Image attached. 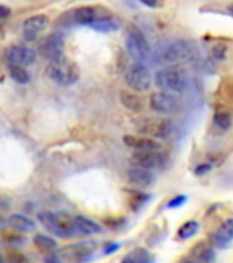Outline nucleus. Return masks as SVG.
Segmentation results:
<instances>
[{"label": "nucleus", "instance_id": "ddd939ff", "mask_svg": "<svg viewBox=\"0 0 233 263\" xmlns=\"http://www.w3.org/2000/svg\"><path fill=\"white\" fill-rule=\"evenodd\" d=\"M131 162L133 163L132 166L152 170L164 163V159L159 151H135L131 156Z\"/></svg>", "mask_w": 233, "mask_h": 263}, {"label": "nucleus", "instance_id": "423d86ee", "mask_svg": "<svg viewBox=\"0 0 233 263\" xmlns=\"http://www.w3.org/2000/svg\"><path fill=\"white\" fill-rule=\"evenodd\" d=\"M162 58L168 63H185L195 58V48L189 41H174L165 49Z\"/></svg>", "mask_w": 233, "mask_h": 263}, {"label": "nucleus", "instance_id": "9b49d317", "mask_svg": "<svg viewBox=\"0 0 233 263\" xmlns=\"http://www.w3.org/2000/svg\"><path fill=\"white\" fill-rule=\"evenodd\" d=\"M36 51L24 45H10L4 51V58L7 59L8 65L30 66L36 61Z\"/></svg>", "mask_w": 233, "mask_h": 263}, {"label": "nucleus", "instance_id": "bb28decb", "mask_svg": "<svg viewBox=\"0 0 233 263\" xmlns=\"http://www.w3.org/2000/svg\"><path fill=\"white\" fill-rule=\"evenodd\" d=\"M195 260L198 263H216V252L210 247H201L195 256Z\"/></svg>", "mask_w": 233, "mask_h": 263}, {"label": "nucleus", "instance_id": "393cba45", "mask_svg": "<svg viewBox=\"0 0 233 263\" xmlns=\"http://www.w3.org/2000/svg\"><path fill=\"white\" fill-rule=\"evenodd\" d=\"M33 242H34L36 248H39L40 251H44V252H49V251H52L57 247V241L52 237L41 233L36 234L33 237Z\"/></svg>", "mask_w": 233, "mask_h": 263}, {"label": "nucleus", "instance_id": "412c9836", "mask_svg": "<svg viewBox=\"0 0 233 263\" xmlns=\"http://www.w3.org/2000/svg\"><path fill=\"white\" fill-rule=\"evenodd\" d=\"M91 28L99 33H113L117 32L119 29L118 22L113 18H98L94 24L91 25Z\"/></svg>", "mask_w": 233, "mask_h": 263}, {"label": "nucleus", "instance_id": "c756f323", "mask_svg": "<svg viewBox=\"0 0 233 263\" xmlns=\"http://www.w3.org/2000/svg\"><path fill=\"white\" fill-rule=\"evenodd\" d=\"M211 53H213V57L216 58V59H218V61H220V59H224L226 53V47L224 44L214 45Z\"/></svg>", "mask_w": 233, "mask_h": 263}, {"label": "nucleus", "instance_id": "1a4fd4ad", "mask_svg": "<svg viewBox=\"0 0 233 263\" xmlns=\"http://www.w3.org/2000/svg\"><path fill=\"white\" fill-rule=\"evenodd\" d=\"M150 107H151L152 111H155L158 114L169 115L178 111L180 103H178V99L173 93L160 90V92H155V93L151 95Z\"/></svg>", "mask_w": 233, "mask_h": 263}, {"label": "nucleus", "instance_id": "473e14b6", "mask_svg": "<svg viewBox=\"0 0 233 263\" xmlns=\"http://www.w3.org/2000/svg\"><path fill=\"white\" fill-rule=\"evenodd\" d=\"M6 240H7L6 242H10V244H14V246L24 244V241H25V238L21 237V236H18V234H15V236H7V237H6Z\"/></svg>", "mask_w": 233, "mask_h": 263}, {"label": "nucleus", "instance_id": "aec40b11", "mask_svg": "<svg viewBox=\"0 0 233 263\" xmlns=\"http://www.w3.org/2000/svg\"><path fill=\"white\" fill-rule=\"evenodd\" d=\"M96 15H98L96 8L92 6H81L73 11L74 22L78 25H84V26H91L94 24L95 21L98 20Z\"/></svg>", "mask_w": 233, "mask_h": 263}, {"label": "nucleus", "instance_id": "9d476101", "mask_svg": "<svg viewBox=\"0 0 233 263\" xmlns=\"http://www.w3.org/2000/svg\"><path fill=\"white\" fill-rule=\"evenodd\" d=\"M94 250L95 246L92 242H78V244H70V246L63 247L58 255L67 262L84 263L91 259Z\"/></svg>", "mask_w": 233, "mask_h": 263}, {"label": "nucleus", "instance_id": "4be33fe9", "mask_svg": "<svg viewBox=\"0 0 233 263\" xmlns=\"http://www.w3.org/2000/svg\"><path fill=\"white\" fill-rule=\"evenodd\" d=\"M199 222L198 221H187L184 222L183 225L178 228L177 230V238L180 240V241H185V240H189L191 237H193L195 234L199 232Z\"/></svg>", "mask_w": 233, "mask_h": 263}, {"label": "nucleus", "instance_id": "f03ea898", "mask_svg": "<svg viewBox=\"0 0 233 263\" xmlns=\"http://www.w3.org/2000/svg\"><path fill=\"white\" fill-rule=\"evenodd\" d=\"M125 47L135 62L146 63L151 59V47L136 25H128L125 29Z\"/></svg>", "mask_w": 233, "mask_h": 263}, {"label": "nucleus", "instance_id": "6ab92c4d", "mask_svg": "<svg viewBox=\"0 0 233 263\" xmlns=\"http://www.w3.org/2000/svg\"><path fill=\"white\" fill-rule=\"evenodd\" d=\"M7 225L16 232H22V233L36 230V222L24 214H11L7 218Z\"/></svg>", "mask_w": 233, "mask_h": 263}, {"label": "nucleus", "instance_id": "dca6fc26", "mask_svg": "<svg viewBox=\"0 0 233 263\" xmlns=\"http://www.w3.org/2000/svg\"><path fill=\"white\" fill-rule=\"evenodd\" d=\"M128 180L132 185H136L140 188H148L154 182V174L148 168L131 166L128 168Z\"/></svg>", "mask_w": 233, "mask_h": 263}, {"label": "nucleus", "instance_id": "f8f14e48", "mask_svg": "<svg viewBox=\"0 0 233 263\" xmlns=\"http://www.w3.org/2000/svg\"><path fill=\"white\" fill-rule=\"evenodd\" d=\"M47 25H48V16L44 14L29 16L24 22V40L34 41L37 36L47 28Z\"/></svg>", "mask_w": 233, "mask_h": 263}, {"label": "nucleus", "instance_id": "72a5a7b5", "mask_svg": "<svg viewBox=\"0 0 233 263\" xmlns=\"http://www.w3.org/2000/svg\"><path fill=\"white\" fill-rule=\"evenodd\" d=\"M44 263H62V258L57 254H49L44 258Z\"/></svg>", "mask_w": 233, "mask_h": 263}, {"label": "nucleus", "instance_id": "e433bc0d", "mask_svg": "<svg viewBox=\"0 0 233 263\" xmlns=\"http://www.w3.org/2000/svg\"><path fill=\"white\" fill-rule=\"evenodd\" d=\"M10 14H11L10 7H6V6H2V4H0V21L6 20L7 16H10Z\"/></svg>", "mask_w": 233, "mask_h": 263}, {"label": "nucleus", "instance_id": "a19ab883", "mask_svg": "<svg viewBox=\"0 0 233 263\" xmlns=\"http://www.w3.org/2000/svg\"><path fill=\"white\" fill-rule=\"evenodd\" d=\"M0 263H7V262H6V259L3 258V255H2V254H0Z\"/></svg>", "mask_w": 233, "mask_h": 263}, {"label": "nucleus", "instance_id": "2eb2a0df", "mask_svg": "<svg viewBox=\"0 0 233 263\" xmlns=\"http://www.w3.org/2000/svg\"><path fill=\"white\" fill-rule=\"evenodd\" d=\"M214 246L218 248H228L233 242V218H226L221 225L218 226L213 236Z\"/></svg>", "mask_w": 233, "mask_h": 263}, {"label": "nucleus", "instance_id": "39448f33", "mask_svg": "<svg viewBox=\"0 0 233 263\" xmlns=\"http://www.w3.org/2000/svg\"><path fill=\"white\" fill-rule=\"evenodd\" d=\"M125 82L135 92H146L152 85V74L146 63L135 62L125 73Z\"/></svg>", "mask_w": 233, "mask_h": 263}, {"label": "nucleus", "instance_id": "f257e3e1", "mask_svg": "<svg viewBox=\"0 0 233 263\" xmlns=\"http://www.w3.org/2000/svg\"><path fill=\"white\" fill-rule=\"evenodd\" d=\"M37 219L49 233H52L57 237L70 238L77 234L74 229V217L67 213L41 211L37 214Z\"/></svg>", "mask_w": 233, "mask_h": 263}, {"label": "nucleus", "instance_id": "b1692460", "mask_svg": "<svg viewBox=\"0 0 233 263\" xmlns=\"http://www.w3.org/2000/svg\"><path fill=\"white\" fill-rule=\"evenodd\" d=\"M8 74H10L11 80H14L21 85H25V84H28L30 81V76L22 66L8 65Z\"/></svg>", "mask_w": 233, "mask_h": 263}, {"label": "nucleus", "instance_id": "7ed1b4c3", "mask_svg": "<svg viewBox=\"0 0 233 263\" xmlns=\"http://www.w3.org/2000/svg\"><path fill=\"white\" fill-rule=\"evenodd\" d=\"M45 73L51 81L61 86H70L76 84L80 78V70L77 65L66 59L65 57L58 61L49 62Z\"/></svg>", "mask_w": 233, "mask_h": 263}, {"label": "nucleus", "instance_id": "7c9ffc66", "mask_svg": "<svg viewBox=\"0 0 233 263\" xmlns=\"http://www.w3.org/2000/svg\"><path fill=\"white\" fill-rule=\"evenodd\" d=\"M211 168H213V164L211 163H201L193 168V173H195V176H205Z\"/></svg>", "mask_w": 233, "mask_h": 263}, {"label": "nucleus", "instance_id": "cd10ccee", "mask_svg": "<svg viewBox=\"0 0 233 263\" xmlns=\"http://www.w3.org/2000/svg\"><path fill=\"white\" fill-rule=\"evenodd\" d=\"M150 195L141 192H135L131 196V209L133 211H139V210L143 209V205L150 200Z\"/></svg>", "mask_w": 233, "mask_h": 263}, {"label": "nucleus", "instance_id": "ea45409f", "mask_svg": "<svg viewBox=\"0 0 233 263\" xmlns=\"http://www.w3.org/2000/svg\"><path fill=\"white\" fill-rule=\"evenodd\" d=\"M181 263H198L195 259H185V260H183Z\"/></svg>", "mask_w": 233, "mask_h": 263}, {"label": "nucleus", "instance_id": "58836bf2", "mask_svg": "<svg viewBox=\"0 0 233 263\" xmlns=\"http://www.w3.org/2000/svg\"><path fill=\"white\" fill-rule=\"evenodd\" d=\"M228 12H229V15L233 18V3L228 6Z\"/></svg>", "mask_w": 233, "mask_h": 263}, {"label": "nucleus", "instance_id": "6e6552de", "mask_svg": "<svg viewBox=\"0 0 233 263\" xmlns=\"http://www.w3.org/2000/svg\"><path fill=\"white\" fill-rule=\"evenodd\" d=\"M63 45H65V36L59 32L51 33L49 36H47L44 40L41 41L39 51L45 59H48L49 62L58 61L63 58Z\"/></svg>", "mask_w": 233, "mask_h": 263}, {"label": "nucleus", "instance_id": "79ce46f5", "mask_svg": "<svg viewBox=\"0 0 233 263\" xmlns=\"http://www.w3.org/2000/svg\"><path fill=\"white\" fill-rule=\"evenodd\" d=\"M2 32H3V30H2V28H0V34H2Z\"/></svg>", "mask_w": 233, "mask_h": 263}, {"label": "nucleus", "instance_id": "0eeeda50", "mask_svg": "<svg viewBox=\"0 0 233 263\" xmlns=\"http://www.w3.org/2000/svg\"><path fill=\"white\" fill-rule=\"evenodd\" d=\"M139 132L152 139H166L172 135L173 122L166 118H147L139 125Z\"/></svg>", "mask_w": 233, "mask_h": 263}, {"label": "nucleus", "instance_id": "5701e85b", "mask_svg": "<svg viewBox=\"0 0 233 263\" xmlns=\"http://www.w3.org/2000/svg\"><path fill=\"white\" fill-rule=\"evenodd\" d=\"M154 259L148 255V252L146 250H141V248H137V250L132 251L131 254H128L125 258H122V260L119 263H152Z\"/></svg>", "mask_w": 233, "mask_h": 263}, {"label": "nucleus", "instance_id": "f3484780", "mask_svg": "<svg viewBox=\"0 0 233 263\" xmlns=\"http://www.w3.org/2000/svg\"><path fill=\"white\" fill-rule=\"evenodd\" d=\"M119 100L122 103V106L129 111H132V112H141L146 108L144 99L140 96L139 92H135V90H121L119 92Z\"/></svg>", "mask_w": 233, "mask_h": 263}, {"label": "nucleus", "instance_id": "a211bd4d", "mask_svg": "<svg viewBox=\"0 0 233 263\" xmlns=\"http://www.w3.org/2000/svg\"><path fill=\"white\" fill-rule=\"evenodd\" d=\"M74 229H76L77 234L94 236V234H99L102 232V226L99 225L98 222L89 219V218L77 215V217H74Z\"/></svg>", "mask_w": 233, "mask_h": 263}, {"label": "nucleus", "instance_id": "c85d7f7f", "mask_svg": "<svg viewBox=\"0 0 233 263\" xmlns=\"http://www.w3.org/2000/svg\"><path fill=\"white\" fill-rule=\"evenodd\" d=\"M185 201H187V196H185V195H177V196L172 197V199L166 203V207L170 210L178 209V207L185 204Z\"/></svg>", "mask_w": 233, "mask_h": 263}, {"label": "nucleus", "instance_id": "20e7f679", "mask_svg": "<svg viewBox=\"0 0 233 263\" xmlns=\"http://www.w3.org/2000/svg\"><path fill=\"white\" fill-rule=\"evenodd\" d=\"M156 88L169 93H181L187 86L185 74L176 67H166L156 71L154 77Z\"/></svg>", "mask_w": 233, "mask_h": 263}, {"label": "nucleus", "instance_id": "4c0bfd02", "mask_svg": "<svg viewBox=\"0 0 233 263\" xmlns=\"http://www.w3.org/2000/svg\"><path fill=\"white\" fill-rule=\"evenodd\" d=\"M6 225H7V219L0 214V230H3L6 228Z\"/></svg>", "mask_w": 233, "mask_h": 263}, {"label": "nucleus", "instance_id": "c9c22d12", "mask_svg": "<svg viewBox=\"0 0 233 263\" xmlns=\"http://www.w3.org/2000/svg\"><path fill=\"white\" fill-rule=\"evenodd\" d=\"M118 248H119V244H117V242H109L106 248H104V254L106 255L113 254V252H115Z\"/></svg>", "mask_w": 233, "mask_h": 263}, {"label": "nucleus", "instance_id": "2f4dec72", "mask_svg": "<svg viewBox=\"0 0 233 263\" xmlns=\"http://www.w3.org/2000/svg\"><path fill=\"white\" fill-rule=\"evenodd\" d=\"M139 2L150 8H159L165 3V0H139Z\"/></svg>", "mask_w": 233, "mask_h": 263}, {"label": "nucleus", "instance_id": "f704fd0d", "mask_svg": "<svg viewBox=\"0 0 233 263\" xmlns=\"http://www.w3.org/2000/svg\"><path fill=\"white\" fill-rule=\"evenodd\" d=\"M10 263H28L26 258H25L24 255L21 254H14L10 258Z\"/></svg>", "mask_w": 233, "mask_h": 263}, {"label": "nucleus", "instance_id": "4468645a", "mask_svg": "<svg viewBox=\"0 0 233 263\" xmlns=\"http://www.w3.org/2000/svg\"><path fill=\"white\" fill-rule=\"evenodd\" d=\"M123 143L129 148H133L135 151H160L162 144L158 143L155 139L148 136H123Z\"/></svg>", "mask_w": 233, "mask_h": 263}, {"label": "nucleus", "instance_id": "a878e982", "mask_svg": "<svg viewBox=\"0 0 233 263\" xmlns=\"http://www.w3.org/2000/svg\"><path fill=\"white\" fill-rule=\"evenodd\" d=\"M214 125L220 129V130H228L232 125V118H230L229 112L226 111H216L214 114Z\"/></svg>", "mask_w": 233, "mask_h": 263}]
</instances>
